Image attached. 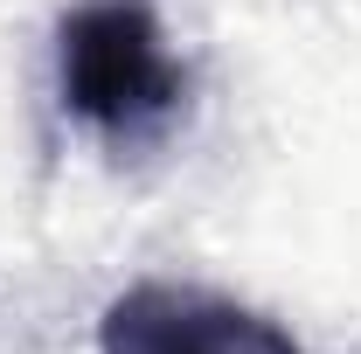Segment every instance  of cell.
Wrapping results in <instances>:
<instances>
[{
	"label": "cell",
	"instance_id": "cell-2",
	"mask_svg": "<svg viewBox=\"0 0 361 354\" xmlns=\"http://www.w3.org/2000/svg\"><path fill=\"white\" fill-rule=\"evenodd\" d=\"M97 354H306L271 312L209 285L139 278L97 319Z\"/></svg>",
	"mask_w": 361,
	"mask_h": 354
},
{
	"label": "cell",
	"instance_id": "cell-1",
	"mask_svg": "<svg viewBox=\"0 0 361 354\" xmlns=\"http://www.w3.org/2000/svg\"><path fill=\"white\" fill-rule=\"evenodd\" d=\"M63 111L104 139H146L180 111V63L146 0H84L56 28Z\"/></svg>",
	"mask_w": 361,
	"mask_h": 354
}]
</instances>
